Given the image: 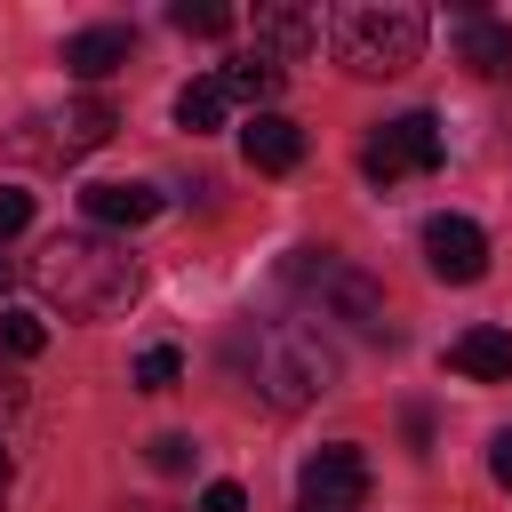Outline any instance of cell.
<instances>
[{
  "mask_svg": "<svg viewBox=\"0 0 512 512\" xmlns=\"http://www.w3.org/2000/svg\"><path fill=\"white\" fill-rule=\"evenodd\" d=\"M224 352H232L240 384L256 400H272V408H312L320 392H336V352L304 320H248Z\"/></svg>",
  "mask_w": 512,
  "mask_h": 512,
  "instance_id": "6da1fadb",
  "label": "cell"
},
{
  "mask_svg": "<svg viewBox=\"0 0 512 512\" xmlns=\"http://www.w3.org/2000/svg\"><path fill=\"white\" fill-rule=\"evenodd\" d=\"M32 288L72 320H104V312H120L136 296V256L120 240H104V232H64V240H48L32 256Z\"/></svg>",
  "mask_w": 512,
  "mask_h": 512,
  "instance_id": "7a4b0ae2",
  "label": "cell"
},
{
  "mask_svg": "<svg viewBox=\"0 0 512 512\" xmlns=\"http://www.w3.org/2000/svg\"><path fill=\"white\" fill-rule=\"evenodd\" d=\"M424 40H432V24L408 0H352V8H336V64L360 72V80H392V72L424 64Z\"/></svg>",
  "mask_w": 512,
  "mask_h": 512,
  "instance_id": "3957f363",
  "label": "cell"
},
{
  "mask_svg": "<svg viewBox=\"0 0 512 512\" xmlns=\"http://www.w3.org/2000/svg\"><path fill=\"white\" fill-rule=\"evenodd\" d=\"M112 128H120V112H112L104 96H72V104H56V112H32V120H24V136H16V152H24V160L64 168V160H80V152L112 144Z\"/></svg>",
  "mask_w": 512,
  "mask_h": 512,
  "instance_id": "277c9868",
  "label": "cell"
},
{
  "mask_svg": "<svg viewBox=\"0 0 512 512\" xmlns=\"http://www.w3.org/2000/svg\"><path fill=\"white\" fill-rule=\"evenodd\" d=\"M440 120L432 112H400V120H384L376 136H368V152H360V168H368V184H400V176H432L440 168Z\"/></svg>",
  "mask_w": 512,
  "mask_h": 512,
  "instance_id": "5b68a950",
  "label": "cell"
},
{
  "mask_svg": "<svg viewBox=\"0 0 512 512\" xmlns=\"http://www.w3.org/2000/svg\"><path fill=\"white\" fill-rule=\"evenodd\" d=\"M360 504H368V456L352 440L312 448L296 464V512H360Z\"/></svg>",
  "mask_w": 512,
  "mask_h": 512,
  "instance_id": "8992f818",
  "label": "cell"
},
{
  "mask_svg": "<svg viewBox=\"0 0 512 512\" xmlns=\"http://www.w3.org/2000/svg\"><path fill=\"white\" fill-rule=\"evenodd\" d=\"M424 264H432V280L472 288V280L488 272V232H480L472 216H432V224H424Z\"/></svg>",
  "mask_w": 512,
  "mask_h": 512,
  "instance_id": "52a82bcc",
  "label": "cell"
},
{
  "mask_svg": "<svg viewBox=\"0 0 512 512\" xmlns=\"http://www.w3.org/2000/svg\"><path fill=\"white\" fill-rule=\"evenodd\" d=\"M320 296H328V312H336V320H352L360 336H392V304H384V288H376L360 264H328Z\"/></svg>",
  "mask_w": 512,
  "mask_h": 512,
  "instance_id": "ba28073f",
  "label": "cell"
},
{
  "mask_svg": "<svg viewBox=\"0 0 512 512\" xmlns=\"http://www.w3.org/2000/svg\"><path fill=\"white\" fill-rule=\"evenodd\" d=\"M128 56H136V32L128 24H88V32L64 40V72L72 80H112Z\"/></svg>",
  "mask_w": 512,
  "mask_h": 512,
  "instance_id": "9c48e42d",
  "label": "cell"
},
{
  "mask_svg": "<svg viewBox=\"0 0 512 512\" xmlns=\"http://www.w3.org/2000/svg\"><path fill=\"white\" fill-rule=\"evenodd\" d=\"M320 48V16L312 8H256V56L264 64H296Z\"/></svg>",
  "mask_w": 512,
  "mask_h": 512,
  "instance_id": "30bf717a",
  "label": "cell"
},
{
  "mask_svg": "<svg viewBox=\"0 0 512 512\" xmlns=\"http://www.w3.org/2000/svg\"><path fill=\"white\" fill-rule=\"evenodd\" d=\"M240 152H248V168H256V176H288V168L304 160V128H296V120H280V112H256V120L240 128Z\"/></svg>",
  "mask_w": 512,
  "mask_h": 512,
  "instance_id": "8fae6325",
  "label": "cell"
},
{
  "mask_svg": "<svg viewBox=\"0 0 512 512\" xmlns=\"http://www.w3.org/2000/svg\"><path fill=\"white\" fill-rule=\"evenodd\" d=\"M80 208H88L96 232H136V224L160 216V192H152V184H88Z\"/></svg>",
  "mask_w": 512,
  "mask_h": 512,
  "instance_id": "7c38bea8",
  "label": "cell"
},
{
  "mask_svg": "<svg viewBox=\"0 0 512 512\" xmlns=\"http://www.w3.org/2000/svg\"><path fill=\"white\" fill-rule=\"evenodd\" d=\"M456 56H464L480 80L512 72V24H504V16H488V8H464V16H456Z\"/></svg>",
  "mask_w": 512,
  "mask_h": 512,
  "instance_id": "4fadbf2b",
  "label": "cell"
},
{
  "mask_svg": "<svg viewBox=\"0 0 512 512\" xmlns=\"http://www.w3.org/2000/svg\"><path fill=\"white\" fill-rule=\"evenodd\" d=\"M448 368L472 376V384H512V336L504 328H464V336H448Z\"/></svg>",
  "mask_w": 512,
  "mask_h": 512,
  "instance_id": "5bb4252c",
  "label": "cell"
},
{
  "mask_svg": "<svg viewBox=\"0 0 512 512\" xmlns=\"http://www.w3.org/2000/svg\"><path fill=\"white\" fill-rule=\"evenodd\" d=\"M224 112H232V96H224V80H216V72H208V80H192V88L176 96V128H192V136L224 128Z\"/></svg>",
  "mask_w": 512,
  "mask_h": 512,
  "instance_id": "9a60e30c",
  "label": "cell"
},
{
  "mask_svg": "<svg viewBox=\"0 0 512 512\" xmlns=\"http://www.w3.org/2000/svg\"><path fill=\"white\" fill-rule=\"evenodd\" d=\"M216 80H224V96H232V104H256V112H264V96L280 88V64H264V56H240V64H224Z\"/></svg>",
  "mask_w": 512,
  "mask_h": 512,
  "instance_id": "2e32d148",
  "label": "cell"
},
{
  "mask_svg": "<svg viewBox=\"0 0 512 512\" xmlns=\"http://www.w3.org/2000/svg\"><path fill=\"white\" fill-rule=\"evenodd\" d=\"M0 352L8 360H40L48 352V320L40 312H0Z\"/></svg>",
  "mask_w": 512,
  "mask_h": 512,
  "instance_id": "e0dca14e",
  "label": "cell"
},
{
  "mask_svg": "<svg viewBox=\"0 0 512 512\" xmlns=\"http://www.w3.org/2000/svg\"><path fill=\"white\" fill-rule=\"evenodd\" d=\"M168 24H176V32H192V40H216V32H232V8H224V0H176V8H168Z\"/></svg>",
  "mask_w": 512,
  "mask_h": 512,
  "instance_id": "ac0fdd59",
  "label": "cell"
},
{
  "mask_svg": "<svg viewBox=\"0 0 512 512\" xmlns=\"http://www.w3.org/2000/svg\"><path fill=\"white\" fill-rule=\"evenodd\" d=\"M184 376V352L176 344H152V352H136V392H168Z\"/></svg>",
  "mask_w": 512,
  "mask_h": 512,
  "instance_id": "d6986e66",
  "label": "cell"
},
{
  "mask_svg": "<svg viewBox=\"0 0 512 512\" xmlns=\"http://www.w3.org/2000/svg\"><path fill=\"white\" fill-rule=\"evenodd\" d=\"M144 456H152V472H192V456H200V440H192V432H160V440H152Z\"/></svg>",
  "mask_w": 512,
  "mask_h": 512,
  "instance_id": "ffe728a7",
  "label": "cell"
},
{
  "mask_svg": "<svg viewBox=\"0 0 512 512\" xmlns=\"http://www.w3.org/2000/svg\"><path fill=\"white\" fill-rule=\"evenodd\" d=\"M32 224V192H16V184H0V240H16Z\"/></svg>",
  "mask_w": 512,
  "mask_h": 512,
  "instance_id": "44dd1931",
  "label": "cell"
},
{
  "mask_svg": "<svg viewBox=\"0 0 512 512\" xmlns=\"http://www.w3.org/2000/svg\"><path fill=\"white\" fill-rule=\"evenodd\" d=\"M200 512H248V488H240V480H216V488L200 496Z\"/></svg>",
  "mask_w": 512,
  "mask_h": 512,
  "instance_id": "7402d4cb",
  "label": "cell"
},
{
  "mask_svg": "<svg viewBox=\"0 0 512 512\" xmlns=\"http://www.w3.org/2000/svg\"><path fill=\"white\" fill-rule=\"evenodd\" d=\"M488 472H496V488H512V432L488 440Z\"/></svg>",
  "mask_w": 512,
  "mask_h": 512,
  "instance_id": "603a6c76",
  "label": "cell"
},
{
  "mask_svg": "<svg viewBox=\"0 0 512 512\" xmlns=\"http://www.w3.org/2000/svg\"><path fill=\"white\" fill-rule=\"evenodd\" d=\"M408 448H416V456L432 448V408H408Z\"/></svg>",
  "mask_w": 512,
  "mask_h": 512,
  "instance_id": "cb8c5ba5",
  "label": "cell"
},
{
  "mask_svg": "<svg viewBox=\"0 0 512 512\" xmlns=\"http://www.w3.org/2000/svg\"><path fill=\"white\" fill-rule=\"evenodd\" d=\"M16 400H24V384H16V376H8V368H0V416H8V408H16Z\"/></svg>",
  "mask_w": 512,
  "mask_h": 512,
  "instance_id": "d4e9b609",
  "label": "cell"
},
{
  "mask_svg": "<svg viewBox=\"0 0 512 512\" xmlns=\"http://www.w3.org/2000/svg\"><path fill=\"white\" fill-rule=\"evenodd\" d=\"M8 480H16V464H8V448H0V496H8Z\"/></svg>",
  "mask_w": 512,
  "mask_h": 512,
  "instance_id": "484cf974",
  "label": "cell"
},
{
  "mask_svg": "<svg viewBox=\"0 0 512 512\" xmlns=\"http://www.w3.org/2000/svg\"><path fill=\"white\" fill-rule=\"evenodd\" d=\"M0 296H8V256H0Z\"/></svg>",
  "mask_w": 512,
  "mask_h": 512,
  "instance_id": "4316f807",
  "label": "cell"
}]
</instances>
